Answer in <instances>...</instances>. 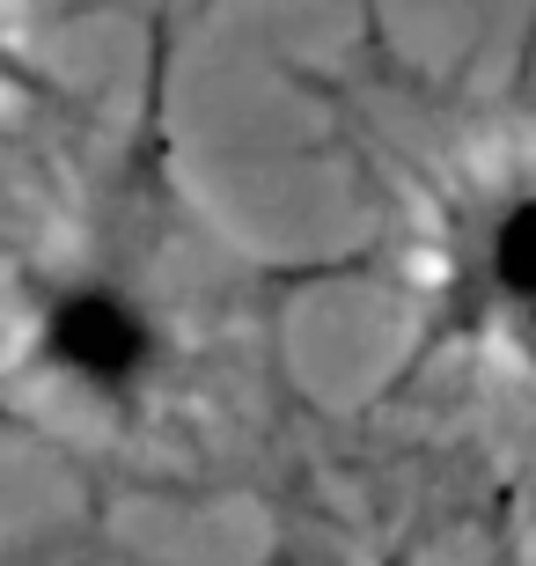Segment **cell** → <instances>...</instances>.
I'll return each instance as SVG.
<instances>
[{
    "label": "cell",
    "mask_w": 536,
    "mask_h": 566,
    "mask_svg": "<svg viewBox=\"0 0 536 566\" xmlns=\"http://www.w3.org/2000/svg\"><path fill=\"white\" fill-rule=\"evenodd\" d=\"M185 368V332L155 273L125 251H74L38 265L15 294L8 382L66 420L140 427Z\"/></svg>",
    "instance_id": "1"
},
{
    "label": "cell",
    "mask_w": 536,
    "mask_h": 566,
    "mask_svg": "<svg viewBox=\"0 0 536 566\" xmlns=\"http://www.w3.org/2000/svg\"><path fill=\"white\" fill-rule=\"evenodd\" d=\"M455 346L536 360V155L477 169L433 207L419 346L404 354V368H427Z\"/></svg>",
    "instance_id": "2"
},
{
    "label": "cell",
    "mask_w": 536,
    "mask_h": 566,
    "mask_svg": "<svg viewBox=\"0 0 536 566\" xmlns=\"http://www.w3.org/2000/svg\"><path fill=\"white\" fill-rule=\"evenodd\" d=\"M22 66H15V38H8V15H0V88H15Z\"/></svg>",
    "instance_id": "3"
}]
</instances>
